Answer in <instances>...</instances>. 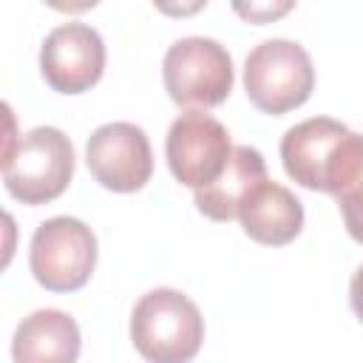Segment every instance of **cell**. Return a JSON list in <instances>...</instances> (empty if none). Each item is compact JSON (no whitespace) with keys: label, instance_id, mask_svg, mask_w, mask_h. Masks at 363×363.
I'll return each mask as SVG.
<instances>
[{"label":"cell","instance_id":"cell-4","mask_svg":"<svg viewBox=\"0 0 363 363\" xmlns=\"http://www.w3.org/2000/svg\"><path fill=\"white\" fill-rule=\"evenodd\" d=\"M162 79L176 105L190 111L216 108L233 91V57L218 40L182 37L164 51Z\"/></svg>","mask_w":363,"mask_h":363},{"label":"cell","instance_id":"cell-5","mask_svg":"<svg viewBox=\"0 0 363 363\" xmlns=\"http://www.w3.org/2000/svg\"><path fill=\"white\" fill-rule=\"evenodd\" d=\"M28 267L48 292H77L96 267V235L74 216L45 218L28 247Z\"/></svg>","mask_w":363,"mask_h":363},{"label":"cell","instance_id":"cell-7","mask_svg":"<svg viewBox=\"0 0 363 363\" xmlns=\"http://www.w3.org/2000/svg\"><path fill=\"white\" fill-rule=\"evenodd\" d=\"M85 164L105 190H113V193L142 190L153 173L150 139L133 122L99 125L88 136Z\"/></svg>","mask_w":363,"mask_h":363},{"label":"cell","instance_id":"cell-2","mask_svg":"<svg viewBox=\"0 0 363 363\" xmlns=\"http://www.w3.org/2000/svg\"><path fill=\"white\" fill-rule=\"evenodd\" d=\"M74 176V145L51 125L31 128L3 159V184L23 204H48L65 193Z\"/></svg>","mask_w":363,"mask_h":363},{"label":"cell","instance_id":"cell-8","mask_svg":"<svg viewBox=\"0 0 363 363\" xmlns=\"http://www.w3.org/2000/svg\"><path fill=\"white\" fill-rule=\"evenodd\" d=\"M105 71V43L88 23H62L40 45V74L60 94H82Z\"/></svg>","mask_w":363,"mask_h":363},{"label":"cell","instance_id":"cell-3","mask_svg":"<svg viewBox=\"0 0 363 363\" xmlns=\"http://www.w3.org/2000/svg\"><path fill=\"white\" fill-rule=\"evenodd\" d=\"M315 68L306 48L295 40L272 37L258 43L244 60V91L250 102L272 116H281L309 99Z\"/></svg>","mask_w":363,"mask_h":363},{"label":"cell","instance_id":"cell-14","mask_svg":"<svg viewBox=\"0 0 363 363\" xmlns=\"http://www.w3.org/2000/svg\"><path fill=\"white\" fill-rule=\"evenodd\" d=\"M289 9H292V3H250V6H235V11L241 17H247L250 23H269V20L281 17Z\"/></svg>","mask_w":363,"mask_h":363},{"label":"cell","instance_id":"cell-12","mask_svg":"<svg viewBox=\"0 0 363 363\" xmlns=\"http://www.w3.org/2000/svg\"><path fill=\"white\" fill-rule=\"evenodd\" d=\"M267 179V162L261 156V150L250 147V145H238L233 147V156L224 167V173L196 190V207L201 216L213 218V221H230L238 216V207L244 204V199L250 196V190L255 184H261Z\"/></svg>","mask_w":363,"mask_h":363},{"label":"cell","instance_id":"cell-6","mask_svg":"<svg viewBox=\"0 0 363 363\" xmlns=\"http://www.w3.org/2000/svg\"><path fill=\"white\" fill-rule=\"evenodd\" d=\"M164 156L176 182L201 190L224 173L233 156L230 133L216 116L204 111H184L167 130Z\"/></svg>","mask_w":363,"mask_h":363},{"label":"cell","instance_id":"cell-13","mask_svg":"<svg viewBox=\"0 0 363 363\" xmlns=\"http://www.w3.org/2000/svg\"><path fill=\"white\" fill-rule=\"evenodd\" d=\"M320 193L335 196L346 233L363 244V133L349 130L340 139L326 164Z\"/></svg>","mask_w":363,"mask_h":363},{"label":"cell","instance_id":"cell-11","mask_svg":"<svg viewBox=\"0 0 363 363\" xmlns=\"http://www.w3.org/2000/svg\"><path fill=\"white\" fill-rule=\"evenodd\" d=\"M79 349V326L62 309H37L26 315L11 337L14 363H77Z\"/></svg>","mask_w":363,"mask_h":363},{"label":"cell","instance_id":"cell-10","mask_svg":"<svg viewBox=\"0 0 363 363\" xmlns=\"http://www.w3.org/2000/svg\"><path fill=\"white\" fill-rule=\"evenodd\" d=\"M238 221L252 241L284 247L303 230V204L284 184L264 179L238 207Z\"/></svg>","mask_w":363,"mask_h":363},{"label":"cell","instance_id":"cell-9","mask_svg":"<svg viewBox=\"0 0 363 363\" xmlns=\"http://www.w3.org/2000/svg\"><path fill=\"white\" fill-rule=\"evenodd\" d=\"M349 128L329 116H312L292 125L281 139V162L292 182L306 190H323L326 164Z\"/></svg>","mask_w":363,"mask_h":363},{"label":"cell","instance_id":"cell-1","mask_svg":"<svg viewBox=\"0 0 363 363\" xmlns=\"http://www.w3.org/2000/svg\"><path fill=\"white\" fill-rule=\"evenodd\" d=\"M130 340L147 363H190L204 340V318L184 292L159 286L136 301Z\"/></svg>","mask_w":363,"mask_h":363},{"label":"cell","instance_id":"cell-15","mask_svg":"<svg viewBox=\"0 0 363 363\" xmlns=\"http://www.w3.org/2000/svg\"><path fill=\"white\" fill-rule=\"evenodd\" d=\"M349 303H352L357 320L363 323V264H360V267L354 269V275H352V284H349Z\"/></svg>","mask_w":363,"mask_h":363}]
</instances>
